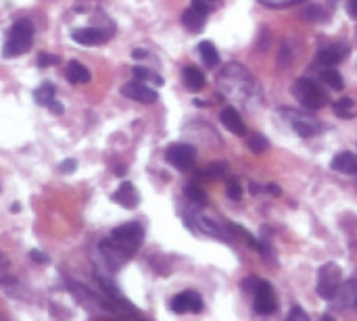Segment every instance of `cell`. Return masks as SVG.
Wrapping results in <instances>:
<instances>
[{
  "instance_id": "6da1fadb",
  "label": "cell",
  "mask_w": 357,
  "mask_h": 321,
  "mask_svg": "<svg viewBox=\"0 0 357 321\" xmlns=\"http://www.w3.org/2000/svg\"><path fill=\"white\" fill-rule=\"evenodd\" d=\"M31 44H33V25H31V21L21 19L10 27L6 42L2 46V54H4V58L21 56L31 48Z\"/></svg>"
},
{
  "instance_id": "7a4b0ae2",
  "label": "cell",
  "mask_w": 357,
  "mask_h": 321,
  "mask_svg": "<svg viewBox=\"0 0 357 321\" xmlns=\"http://www.w3.org/2000/svg\"><path fill=\"white\" fill-rule=\"evenodd\" d=\"M293 96L305 107V109H312V111H318L322 107L328 104V94L324 92V88H320L316 81H312L310 77H299L295 79L293 88H291Z\"/></svg>"
},
{
  "instance_id": "3957f363",
  "label": "cell",
  "mask_w": 357,
  "mask_h": 321,
  "mask_svg": "<svg viewBox=\"0 0 357 321\" xmlns=\"http://www.w3.org/2000/svg\"><path fill=\"white\" fill-rule=\"evenodd\" d=\"M111 240L121 249L126 251L130 257H134V253L142 246V240H144V230L140 224L132 221V224H126V226H119L111 232Z\"/></svg>"
},
{
  "instance_id": "277c9868",
  "label": "cell",
  "mask_w": 357,
  "mask_h": 321,
  "mask_svg": "<svg viewBox=\"0 0 357 321\" xmlns=\"http://www.w3.org/2000/svg\"><path fill=\"white\" fill-rule=\"evenodd\" d=\"M343 269L337 263H326L318 272V297L324 301H333L341 288Z\"/></svg>"
},
{
  "instance_id": "5b68a950",
  "label": "cell",
  "mask_w": 357,
  "mask_h": 321,
  "mask_svg": "<svg viewBox=\"0 0 357 321\" xmlns=\"http://www.w3.org/2000/svg\"><path fill=\"white\" fill-rule=\"evenodd\" d=\"M284 117H287V121H289V125L301 136V138H314V136H318L324 127H322V123H320V119H316V117H310L307 113H299V111H289V109H284V111H280Z\"/></svg>"
},
{
  "instance_id": "8992f818",
  "label": "cell",
  "mask_w": 357,
  "mask_h": 321,
  "mask_svg": "<svg viewBox=\"0 0 357 321\" xmlns=\"http://www.w3.org/2000/svg\"><path fill=\"white\" fill-rule=\"evenodd\" d=\"M165 161L180 171H188V169H192V165L197 161V148L190 144H182V142L172 144L165 150Z\"/></svg>"
},
{
  "instance_id": "52a82bcc",
  "label": "cell",
  "mask_w": 357,
  "mask_h": 321,
  "mask_svg": "<svg viewBox=\"0 0 357 321\" xmlns=\"http://www.w3.org/2000/svg\"><path fill=\"white\" fill-rule=\"evenodd\" d=\"M276 309H278V299H276L272 284L259 280V284L255 288V313L272 315V313H276Z\"/></svg>"
},
{
  "instance_id": "ba28073f",
  "label": "cell",
  "mask_w": 357,
  "mask_h": 321,
  "mask_svg": "<svg viewBox=\"0 0 357 321\" xmlns=\"http://www.w3.org/2000/svg\"><path fill=\"white\" fill-rule=\"evenodd\" d=\"M121 94L130 100H136V102H144V104H151L159 98V94L146 84V81H140V79H134V81H128L123 88H121Z\"/></svg>"
},
{
  "instance_id": "9c48e42d",
  "label": "cell",
  "mask_w": 357,
  "mask_h": 321,
  "mask_svg": "<svg viewBox=\"0 0 357 321\" xmlns=\"http://www.w3.org/2000/svg\"><path fill=\"white\" fill-rule=\"evenodd\" d=\"M172 311L182 315V313H201L203 311V299L201 295L192 292V290H186V292H180L172 299Z\"/></svg>"
},
{
  "instance_id": "30bf717a",
  "label": "cell",
  "mask_w": 357,
  "mask_h": 321,
  "mask_svg": "<svg viewBox=\"0 0 357 321\" xmlns=\"http://www.w3.org/2000/svg\"><path fill=\"white\" fill-rule=\"evenodd\" d=\"M111 33L113 31H105L100 27H82V29H73L71 38L75 44H82V46H98V44H105L111 38Z\"/></svg>"
},
{
  "instance_id": "8fae6325",
  "label": "cell",
  "mask_w": 357,
  "mask_h": 321,
  "mask_svg": "<svg viewBox=\"0 0 357 321\" xmlns=\"http://www.w3.org/2000/svg\"><path fill=\"white\" fill-rule=\"evenodd\" d=\"M349 50H351V46H349L347 42H337V44H333V46L322 48V50L318 52V61H320L322 65H326V67H335V65H339L341 61L347 58Z\"/></svg>"
},
{
  "instance_id": "7c38bea8",
  "label": "cell",
  "mask_w": 357,
  "mask_h": 321,
  "mask_svg": "<svg viewBox=\"0 0 357 321\" xmlns=\"http://www.w3.org/2000/svg\"><path fill=\"white\" fill-rule=\"evenodd\" d=\"M100 253H102V257H105V261H107V265L111 267V269H119L123 263H128L132 257L126 253V251H121L111 238L109 240H105V242H100Z\"/></svg>"
},
{
  "instance_id": "4fadbf2b",
  "label": "cell",
  "mask_w": 357,
  "mask_h": 321,
  "mask_svg": "<svg viewBox=\"0 0 357 321\" xmlns=\"http://www.w3.org/2000/svg\"><path fill=\"white\" fill-rule=\"evenodd\" d=\"M117 205H121L123 209H136L140 203V194L136 190V186L132 182H123L111 196Z\"/></svg>"
},
{
  "instance_id": "5bb4252c",
  "label": "cell",
  "mask_w": 357,
  "mask_h": 321,
  "mask_svg": "<svg viewBox=\"0 0 357 321\" xmlns=\"http://www.w3.org/2000/svg\"><path fill=\"white\" fill-rule=\"evenodd\" d=\"M220 121H222V125H224L228 132H232V134H236V136H243V134L247 132V127H245V123H243V117H241V113H238L234 107H226V109L220 113Z\"/></svg>"
},
{
  "instance_id": "9a60e30c",
  "label": "cell",
  "mask_w": 357,
  "mask_h": 321,
  "mask_svg": "<svg viewBox=\"0 0 357 321\" xmlns=\"http://www.w3.org/2000/svg\"><path fill=\"white\" fill-rule=\"evenodd\" d=\"M65 77H67L69 84H88L92 79V73L79 61H69L67 67H65Z\"/></svg>"
},
{
  "instance_id": "2e32d148",
  "label": "cell",
  "mask_w": 357,
  "mask_h": 321,
  "mask_svg": "<svg viewBox=\"0 0 357 321\" xmlns=\"http://www.w3.org/2000/svg\"><path fill=\"white\" fill-rule=\"evenodd\" d=\"M205 21H207V15L205 13H201V10H197V8H186L184 13H182V25L188 29V31H192V33H199V31H203L205 29Z\"/></svg>"
},
{
  "instance_id": "e0dca14e",
  "label": "cell",
  "mask_w": 357,
  "mask_h": 321,
  "mask_svg": "<svg viewBox=\"0 0 357 321\" xmlns=\"http://www.w3.org/2000/svg\"><path fill=\"white\" fill-rule=\"evenodd\" d=\"M182 79H184V86L190 92H199V90L205 88V73L195 65H188V67L182 69Z\"/></svg>"
},
{
  "instance_id": "ac0fdd59",
  "label": "cell",
  "mask_w": 357,
  "mask_h": 321,
  "mask_svg": "<svg viewBox=\"0 0 357 321\" xmlns=\"http://www.w3.org/2000/svg\"><path fill=\"white\" fill-rule=\"evenodd\" d=\"M333 169L339 171V173H354L357 171V155L349 152V150H343V152H337L335 159H333Z\"/></svg>"
},
{
  "instance_id": "d6986e66",
  "label": "cell",
  "mask_w": 357,
  "mask_h": 321,
  "mask_svg": "<svg viewBox=\"0 0 357 321\" xmlns=\"http://www.w3.org/2000/svg\"><path fill=\"white\" fill-rule=\"evenodd\" d=\"M199 54H201V58H203V63L207 67H218L220 65V54H218V48L213 46V42L203 40L199 44Z\"/></svg>"
},
{
  "instance_id": "ffe728a7",
  "label": "cell",
  "mask_w": 357,
  "mask_h": 321,
  "mask_svg": "<svg viewBox=\"0 0 357 321\" xmlns=\"http://www.w3.org/2000/svg\"><path fill=\"white\" fill-rule=\"evenodd\" d=\"M301 19L307 23H324V21H328V13L320 4H307L301 10Z\"/></svg>"
},
{
  "instance_id": "44dd1931",
  "label": "cell",
  "mask_w": 357,
  "mask_h": 321,
  "mask_svg": "<svg viewBox=\"0 0 357 321\" xmlns=\"http://www.w3.org/2000/svg\"><path fill=\"white\" fill-rule=\"evenodd\" d=\"M320 77H322V81H324L328 88H333V90H343V88H345V81H343V77H341V71H337L335 67H322Z\"/></svg>"
},
{
  "instance_id": "7402d4cb",
  "label": "cell",
  "mask_w": 357,
  "mask_h": 321,
  "mask_svg": "<svg viewBox=\"0 0 357 321\" xmlns=\"http://www.w3.org/2000/svg\"><path fill=\"white\" fill-rule=\"evenodd\" d=\"M184 196L190 201V203H195V205H199V207H203V205H207V194H205V190L199 186V184H186L184 186Z\"/></svg>"
},
{
  "instance_id": "603a6c76",
  "label": "cell",
  "mask_w": 357,
  "mask_h": 321,
  "mask_svg": "<svg viewBox=\"0 0 357 321\" xmlns=\"http://www.w3.org/2000/svg\"><path fill=\"white\" fill-rule=\"evenodd\" d=\"M335 115L337 117H356L357 115V102L354 98H341L339 102H335Z\"/></svg>"
},
{
  "instance_id": "cb8c5ba5",
  "label": "cell",
  "mask_w": 357,
  "mask_h": 321,
  "mask_svg": "<svg viewBox=\"0 0 357 321\" xmlns=\"http://www.w3.org/2000/svg\"><path fill=\"white\" fill-rule=\"evenodd\" d=\"M54 94H56V88L52 86V84H42L36 92H33V98H36V102L38 104H42V107H46V102L48 100H52L54 98Z\"/></svg>"
},
{
  "instance_id": "d4e9b609",
  "label": "cell",
  "mask_w": 357,
  "mask_h": 321,
  "mask_svg": "<svg viewBox=\"0 0 357 321\" xmlns=\"http://www.w3.org/2000/svg\"><path fill=\"white\" fill-rule=\"evenodd\" d=\"M132 73H134V77H136V79H140V81H153V84H157V86H161V84H163V77H161V75H157V73H153L151 69L134 67V69H132Z\"/></svg>"
},
{
  "instance_id": "484cf974",
  "label": "cell",
  "mask_w": 357,
  "mask_h": 321,
  "mask_svg": "<svg viewBox=\"0 0 357 321\" xmlns=\"http://www.w3.org/2000/svg\"><path fill=\"white\" fill-rule=\"evenodd\" d=\"M226 169H228L226 163H211V165H207L203 169V173L199 178H203V180H215V178H222L226 173Z\"/></svg>"
},
{
  "instance_id": "4316f807",
  "label": "cell",
  "mask_w": 357,
  "mask_h": 321,
  "mask_svg": "<svg viewBox=\"0 0 357 321\" xmlns=\"http://www.w3.org/2000/svg\"><path fill=\"white\" fill-rule=\"evenodd\" d=\"M249 148H251L255 155H261V152H266V150L270 148V142H268V138H266V136H261V134H253V136L249 138Z\"/></svg>"
},
{
  "instance_id": "83f0119b",
  "label": "cell",
  "mask_w": 357,
  "mask_h": 321,
  "mask_svg": "<svg viewBox=\"0 0 357 321\" xmlns=\"http://www.w3.org/2000/svg\"><path fill=\"white\" fill-rule=\"evenodd\" d=\"M226 194L230 201H241L243 198V188H241V182L236 178H230L228 184H226Z\"/></svg>"
},
{
  "instance_id": "f1b7e54d",
  "label": "cell",
  "mask_w": 357,
  "mask_h": 321,
  "mask_svg": "<svg viewBox=\"0 0 357 321\" xmlns=\"http://www.w3.org/2000/svg\"><path fill=\"white\" fill-rule=\"evenodd\" d=\"M52 65H59V56L50 54V52H40L38 56V67H52Z\"/></svg>"
},
{
  "instance_id": "f546056e",
  "label": "cell",
  "mask_w": 357,
  "mask_h": 321,
  "mask_svg": "<svg viewBox=\"0 0 357 321\" xmlns=\"http://www.w3.org/2000/svg\"><path fill=\"white\" fill-rule=\"evenodd\" d=\"M289 321H310V318H307L305 311H301L299 305H295V307L291 309V313H289Z\"/></svg>"
},
{
  "instance_id": "4dcf8cb0",
  "label": "cell",
  "mask_w": 357,
  "mask_h": 321,
  "mask_svg": "<svg viewBox=\"0 0 357 321\" xmlns=\"http://www.w3.org/2000/svg\"><path fill=\"white\" fill-rule=\"evenodd\" d=\"M190 6H192V8H197V10H201V13H205V15H209V13L213 10V6H209V2H207V0H192V2H190Z\"/></svg>"
},
{
  "instance_id": "1f68e13d",
  "label": "cell",
  "mask_w": 357,
  "mask_h": 321,
  "mask_svg": "<svg viewBox=\"0 0 357 321\" xmlns=\"http://www.w3.org/2000/svg\"><path fill=\"white\" fill-rule=\"evenodd\" d=\"M61 173H73L75 169H77V161L75 159H67V161H63L61 163Z\"/></svg>"
},
{
  "instance_id": "d6a6232c",
  "label": "cell",
  "mask_w": 357,
  "mask_h": 321,
  "mask_svg": "<svg viewBox=\"0 0 357 321\" xmlns=\"http://www.w3.org/2000/svg\"><path fill=\"white\" fill-rule=\"evenodd\" d=\"M29 259L31 261H36V263H48L50 259H48V255H44L42 251H38V249H33V251H29Z\"/></svg>"
},
{
  "instance_id": "836d02e7",
  "label": "cell",
  "mask_w": 357,
  "mask_h": 321,
  "mask_svg": "<svg viewBox=\"0 0 357 321\" xmlns=\"http://www.w3.org/2000/svg\"><path fill=\"white\" fill-rule=\"evenodd\" d=\"M46 109H50V111H52L54 115H61V113H63V107H61V104H59V102H56L54 98L46 102Z\"/></svg>"
},
{
  "instance_id": "e575fe53",
  "label": "cell",
  "mask_w": 357,
  "mask_h": 321,
  "mask_svg": "<svg viewBox=\"0 0 357 321\" xmlns=\"http://www.w3.org/2000/svg\"><path fill=\"white\" fill-rule=\"evenodd\" d=\"M6 269H8V263H6V259L0 255V282H2L4 276H6Z\"/></svg>"
},
{
  "instance_id": "d590c367",
  "label": "cell",
  "mask_w": 357,
  "mask_h": 321,
  "mask_svg": "<svg viewBox=\"0 0 357 321\" xmlns=\"http://www.w3.org/2000/svg\"><path fill=\"white\" fill-rule=\"evenodd\" d=\"M268 192H270L272 196H280V194H282V190H280L278 184H268Z\"/></svg>"
},
{
  "instance_id": "8d00e7d4",
  "label": "cell",
  "mask_w": 357,
  "mask_h": 321,
  "mask_svg": "<svg viewBox=\"0 0 357 321\" xmlns=\"http://www.w3.org/2000/svg\"><path fill=\"white\" fill-rule=\"evenodd\" d=\"M347 13H349L354 19H357V0H349V4H347Z\"/></svg>"
},
{
  "instance_id": "74e56055",
  "label": "cell",
  "mask_w": 357,
  "mask_h": 321,
  "mask_svg": "<svg viewBox=\"0 0 357 321\" xmlns=\"http://www.w3.org/2000/svg\"><path fill=\"white\" fill-rule=\"evenodd\" d=\"M264 40H261V50H266L268 48V44H270V31L268 29H264V36H261Z\"/></svg>"
},
{
  "instance_id": "f35d334b",
  "label": "cell",
  "mask_w": 357,
  "mask_h": 321,
  "mask_svg": "<svg viewBox=\"0 0 357 321\" xmlns=\"http://www.w3.org/2000/svg\"><path fill=\"white\" fill-rule=\"evenodd\" d=\"M132 56H134V58H146V56H149V52H146V50H142V48H136V50L132 52Z\"/></svg>"
},
{
  "instance_id": "ab89813d",
  "label": "cell",
  "mask_w": 357,
  "mask_h": 321,
  "mask_svg": "<svg viewBox=\"0 0 357 321\" xmlns=\"http://www.w3.org/2000/svg\"><path fill=\"white\" fill-rule=\"evenodd\" d=\"M259 192H261V186H257V184H251V194H253V196H257Z\"/></svg>"
},
{
  "instance_id": "60d3db41",
  "label": "cell",
  "mask_w": 357,
  "mask_h": 321,
  "mask_svg": "<svg viewBox=\"0 0 357 321\" xmlns=\"http://www.w3.org/2000/svg\"><path fill=\"white\" fill-rule=\"evenodd\" d=\"M19 211H21V207H19V205L15 203V205L10 207V213H19Z\"/></svg>"
},
{
  "instance_id": "b9f144b4",
  "label": "cell",
  "mask_w": 357,
  "mask_h": 321,
  "mask_svg": "<svg viewBox=\"0 0 357 321\" xmlns=\"http://www.w3.org/2000/svg\"><path fill=\"white\" fill-rule=\"evenodd\" d=\"M195 104H197V107H207L209 102H203V100H195Z\"/></svg>"
},
{
  "instance_id": "7bdbcfd3",
  "label": "cell",
  "mask_w": 357,
  "mask_h": 321,
  "mask_svg": "<svg viewBox=\"0 0 357 321\" xmlns=\"http://www.w3.org/2000/svg\"><path fill=\"white\" fill-rule=\"evenodd\" d=\"M351 305H354V307L357 309V290H356V297H354V303H351Z\"/></svg>"
},
{
  "instance_id": "ee69618b",
  "label": "cell",
  "mask_w": 357,
  "mask_h": 321,
  "mask_svg": "<svg viewBox=\"0 0 357 321\" xmlns=\"http://www.w3.org/2000/svg\"><path fill=\"white\" fill-rule=\"evenodd\" d=\"M207 2H215V0H207Z\"/></svg>"
},
{
  "instance_id": "f6af8a7d",
  "label": "cell",
  "mask_w": 357,
  "mask_h": 321,
  "mask_svg": "<svg viewBox=\"0 0 357 321\" xmlns=\"http://www.w3.org/2000/svg\"><path fill=\"white\" fill-rule=\"evenodd\" d=\"M356 175H357V171H356Z\"/></svg>"
}]
</instances>
